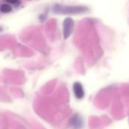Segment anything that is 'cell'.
I'll use <instances>...</instances> for the list:
<instances>
[{"label":"cell","mask_w":129,"mask_h":129,"mask_svg":"<svg viewBox=\"0 0 129 129\" xmlns=\"http://www.w3.org/2000/svg\"><path fill=\"white\" fill-rule=\"evenodd\" d=\"M56 13L60 14H79L87 11V8L82 6H60L56 5L54 8Z\"/></svg>","instance_id":"1"},{"label":"cell","mask_w":129,"mask_h":129,"mask_svg":"<svg viewBox=\"0 0 129 129\" xmlns=\"http://www.w3.org/2000/svg\"><path fill=\"white\" fill-rule=\"evenodd\" d=\"M0 31H1V28H0Z\"/></svg>","instance_id":"7"},{"label":"cell","mask_w":129,"mask_h":129,"mask_svg":"<svg viewBox=\"0 0 129 129\" xmlns=\"http://www.w3.org/2000/svg\"><path fill=\"white\" fill-rule=\"evenodd\" d=\"M7 2L9 3V5H17L20 3L19 0H7Z\"/></svg>","instance_id":"6"},{"label":"cell","mask_w":129,"mask_h":129,"mask_svg":"<svg viewBox=\"0 0 129 129\" xmlns=\"http://www.w3.org/2000/svg\"><path fill=\"white\" fill-rule=\"evenodd\" d=\"M74 27V21L72 18L67 17L63 20V30L64 39H67L72 34Z\"/></svg>","instance_id":"2"},{"label":"cell","mask_w":129,"mask_h":129,"mask_svg":"<svg viewBox=\"0 0 129 129\" xmlns=\"http://www.w3.org/2000/svg\"><path fill=\"white\" fill-rule=\"evenodd\" d=\"M71 125L74 129H80L83 125V121L82 117L79 115H75L71 119Z\"/></svg>","instance_id":"4"},{"label":"cell","mask_w":129,"mask_h":129,"mask_svg":"<svg viewBox=\"0 0 129 129\" xmlns=\"http://www.w3.org/2000/svg\"><path fill=\"white\" fill-rule=\"evenodd\" d=\"M11 10H12V8H11V5H9V4L4 3L0 5V11L2 13H9L11 11Z\"/></svg>","instance_id":"5"},{"label":"cell","mask_w":129,"mask_h":129,"mask_svg":"<svg viewBox=\"0 0 129 129\" xmlns=\"http://www.w3.org/2000/svg\"><path fill=\"white\" fill-rule=\"evenodd\" d=\"M73 89L74 94H75V96H76V98L77 99L80 100V99H82L84 98L85 91H84L83 87H82V85L81 83H79V82H75L73 84Z\"/></svg>","instance_id":"3"}]
</instances>
